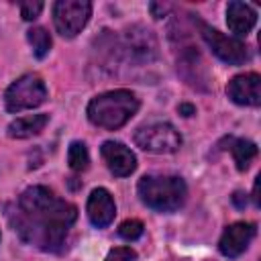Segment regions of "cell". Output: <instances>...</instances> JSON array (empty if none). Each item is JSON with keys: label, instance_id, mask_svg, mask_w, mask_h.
Returning a JSON list of instances; mask_svg holds the SVG:
<instances>
[{"label": "cell", "instance_id": "1", "mask_svg": "<svg viewBox=\"0 0 261 261\" xmlns=\"http://www.w3.org/2000/svg\"><path fill=\"white\" fill-rule=\"evenodd\" d=\"M6 218L24 243L47 253H61L77 218V208L45 186H31L14 204L6 206Z\"/></svg>", "mask_w": 261, "mask_h": 261}, {"label": "cell", "instance_id": "2", "mask_svg": "<svg viewBox=\"0 0 261 261\" xmlns=\"http://www.w3.org/2000/svg\"><path fill=\"white\" fill-rule=\"evenodd\" d=\"M139 110V100L130 90H110L90 100L86 114L88 120L100 128L116 130L124 126Z\"/></svg>", "mask_w": 261, "mask_h": 261}, {"label": "cell", "instance_id": "3", "mask_svg": "<svg viewBox=\"0 0 261 261\" xmlns=\"http://www.w3.org/2000/svg\"><path fill=\"white\" fill-rule=\"evenodd\" d=\"M141 202L157 212H175L184 206L188 188L177 175H143L137 184Z\"/></svg>", "mask_w": 261, "mask_h": 261}, {"label": "cell", "instance_id": "4", "mask_svg": "<svg viewBox=\"0 0 261 261\" xmlns=\"http://www.w3.org/2000/svg\"><path fill=\"white\" fill-rule=\"evenodd\" d=\"M47 100V86L37 73H24L14 80L4 92V106L8 112H22L41 106Z\"/></svg>", "mask_w": 261, "mask_h": 261}, {"label": "cell", "instance_id": "5", "mask_svg": "<svg viewBox=\"0 0 261 261\" xmlns=\"http://www.w3.org/2000/svg\"><path fill=\"white\" fill-rule=\"evenodd\" d=\"M190 16H192V22L198 27L200 37L204 39V43L210 47V51H212L220 61H224V63H228V65H243V63H247V61L251 59V53H249L247 45H245L241 39H237V37H226V35H222L220 31L212 29L210 24H206L204 20L196 18L194 14H190Z\"/></svg>", "mask_w": 261, "mask_h": 261}, {"label": "cell", "instance_id": "6", "mask_svg": "<svg viewBox=\"0 0 261 261\" xmlns=\"http://www.w3.org/2000/svg\"><path fill=\"white\" fill-rule=\"evenodd\" d=\"M118 49L135 67L151 65L159 57V43L155 35L143 24L128 27L122 35V45Z\"/></svg>", "mask_w": 261, "mask_h": 261}, {"label": "cell", "instance_id": "7", "mask_svg": "<svg viewBox=\"0 0 261 261\" xmlns=\"http://www.w3.org/2000/svg\"><path fill=\"white\" fill-rule=\"evenodd\" d=\"M135 143L149 153H175L181 147V135L173 124L157 120L139 126L135 133Z\"/></svg>", "mask_w": 261, "mask_h": 261}, {"label": "cell", "instance_id": "8", "mask_svg": "<svg viewBox=\"0 0 261 261\" xmlns=\"http://www.w3.org/2000/svg\"><path fill=\"white\" fill-rule=\"evenodd\" d=\"M92 4L88 0H59L53 4V22L61 37L71 39L88 24Z\"/></svg>", "mask_w": 261, "mask_h": 261}, {"label": "cell", "instance_id": "9", "mask_svg": "<svg viewBox=\"0 0 261 261\" xmlns=\"http://www.w3.org/2000/svg\"><path fill=\"white\" fill-rule=\"evenodd\" d=\"M228 98L239 106H259L261 104V75L259 73H239L226 86Z\"/></svg>", "mask_w": 261, "mask_h": 261}, {"label": "cell", "instance_id": "10", "mask_svg": "<svg viewBox=\"0 0 261 261\" xmlns=\"http://www.w3.org/2000/svg\"><path fill=\"white\" fill-rule=\"evenodd\" d=\"M257 232V226L253 222H232L224 228L220 241H218V249L224 257H239L241 253H245V249L249 247V243L253 241Z\"/></svg>", "mask_w": 261, "mask_h": 261}, {"label": "cell", "instance_id": "11", "mask_svg": "<svg viewBox=\"0 0 261 261\" xmlns=\"http://www.w3.org/2000/svg\"><path fill=\"white\" fill-rule=\"evenodd\" d=\"M100 153H102L108 169L116 177H126V175H130L137 169V157H135V153L126 145H122L118 141H106V143H102Z\"/></svg>", "mask_w": 261, "mask_h": 261}, {"label": "cell", "instance_id": "12", "mask_svg": "<svg viewBox=\"0 0 261 261\" xmlns=\"http://www.w3.org/2000/svg\"><path fill=\"white\" fill-rule=\"evenodd\" d=\"M86 212H88L90 222L96 228H106L114 220V214H116V204H114L112 194L106 188L92 190L88 204H86Z\"/></svg>", "mask_w": 261, "mask_h": 261}, {"label": "cell", "instance_id": "13", "mask_svg": "<svg viewBox=\"0 0 261 261\" xmlns=\"http://www.w3.org/2000/svg\"><path fill=\"white\" fill-rule=\"evenodd\" d=\"M255 22H257V10L251 4L239 2V0H232L226 4V24L237 37L251 33Z\"/></svg>", "mask_w": 261, "mask_h": 261}, {"label": "cell", "instance_id": "14", "mask_svg": "<svg viewBox=\"0 0 261 261\" xmlns=\"http://www.w3.org/2000/svg\"><path fill=\"white\" fill-rule=\"evenodd\" d=\"M49 122V116L47 114H27V116H20L16 120H12L8 124V137L12 139H29V137H35L39 135Z\"/></svg>", "mask_w": 261, "mask_h": 261}, {"label": "cell", "instance_id": "15", "mask_svg": "<svg viewBox=\"0 0 261 261\" xmlns=\"http://www.w3.org/2000/svg\"><path fill=\"white\" fill-rule=\"evenodd\" d=\"M230 153L234 157L237 169L245 171L249 167V163L257 157V145L253 141H247V139H234L230 145Z\"/></svg>", "mask_w": 261, "mask_h": 261}, {"label": "cell", "instance_id": "16", "mask_svg": "<svg viewBox=\"0 0 261 261\" xmlns=\"http://www.w3.org/2000/svg\"><path fill=\"white\" fill-rule=\"evenodd\" d=\"M27 39H29V43H31V47H33L35 57H37V59H45L47 53L51 51V45H53L51 35L47 33V29H43V27H33V29L27 31Z\"/></svg>", "mask_w": 261, "mask_h": 261}, {"label": "cell", "instance_id": "17", "mask_svg": "<svg viewBox=\"0 0 261 261\" xmlns=\"http://www.w3.org/2000/svg\"><path fill=\"white\" fill-rule=\"evenodd\" d=\"M67 163L73 171H84L88 169L90 163V155H88V147L82 141H73L67 149Z\"/></svg>", "mask_w": 261, "mask_h": 261}, {"label": "cell", "instance_id": "18", "mask_svg": "<svg viewBox=\"0 0 261 261\" xmlns=\"http://www.w3.org/2000/svg\"><path fill=\"white\" fill-rule=\"evenodd\" d=\"M143 230H145V226H143V222L137 220V218H128V220H124V222L118 226V234H120L124 241H137V239L143 234Z\"/></svg>", "mask_w": 261, "mask_h": 261}, {"label": "cell", "instance_id": "19", "mask_svg": "<svg viewBox=\"0 0 261 261\" xmlns=\"http://www.w3.org/2000/svg\"><path fill=\"white\" fill-rule=\"evenodd\" d=\"M104 261H137V253L130 247H114Z\"/></svg>", "mask_w": 261, "mask_h": 261}, {"label": "cell", "instance_id": "20", "mask_svg": "<svg viewBox=\"0 0 261 261\" xmlns=\"http://www.w3.org/2000/svg\"><path fill=\"white\" fill-rule=\"evenodd\" d=\"M41 10H43V2H39V0L20 2V16H22L24 20H35V18L41 14Z\"/></svg>", "mask_w": 261, "mask_h": 261}, {"label": "cell", "instance_id": "21", "mask_svg": "<svg viewBox=\"0 0 261 261\" xmlns=\"http://www.w3.org/2000/svg\"><path fill=\"white\" fill-rule=\"evenodd\" d=\"M149 10H151V14L155 16V18H163L169 10H171V6L169 4H159V2H151L149 4Z\"/></svg>", "mask_w": 261, "mask_h": 261}, {"label": "cell", "instance_id": "22", "mask_svg": "<svg viewBox=\"0 0 261 261\" xmlns=\"http://www.w3.org/2000/svg\"><path fill=\"white\" fill-rule=\"evenodd\" d=\"M232 204H234L239 210H243V208L247 206V194H243V192H234V194H232Z\"/></svg>", "mask_w": 261, "mask_h": 261}, {"label": "cell", "instance_id": "23", "mask_svg": "<svg viewBox=\"0 0 261 261\" xmlns=\"http://www.w3.org/2000/svg\"><path fill=\"white\" fill-rule=\"evenodd\" d=\"M177 112H179L181 116H192V114H196V108H194L192 104H179V106H177Z\"/></svg>", "mask_w": 261, "mask_h": 261}, {"label": "cell", "instance_id": "24", "mask_svg": "<svg viewBox=\"0 0 261 261\" xmlns=\"http://www.w3.org/2000/svg\"><path fill=\"white\" fill-rule=\"evenodd\" d=\"M253 202H255L257 208L261 206V198H259V177L255 179V186H253Z\"/></svg>", "mask_w": 261, "mask_h": 261}]
</instances>
